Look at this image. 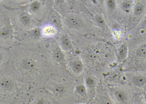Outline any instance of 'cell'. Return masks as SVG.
<instances>
[{
	"mask_svg": "<svg viewBox=\"0 0 146 104\" xmlns=\"http://www.w3.org/2000/svg\"><path fill=\"white\" fill-rule=\"evenodd\" d=\"M9 51V62L26 85L29 92L42 87L51 74L40 48L19 46Z\"/></svg>",
	"mask_w": 146,
	"mask_h": 104,
	"instance_id": "1",
	"label": "cell"
},
{
	"mask_svg": "<svg viewBox=\"0 0 146 104\" xmlns=\"http://www.w3.org/2000/svg\"><path fill=\"white\" fill-rule=\"evenodd\" d=\"M28 89L10 62L0 67V94L4 100L27 97Z\"/></svg>",
	"mask_w": 146,
	"mask_h": 104,
	"instance_id": "2",
	"label": "cell"
},
{
	"mask_svg": "<svg viewBox=\"0 0 146 104\" xmlns=\"http://www.w3.org/2000/svg\"><path fill=\"white\" fill-rule=\"evenodd\" d=\"M64 76L51 74L42 87L53 99L59 100L65 97L69 91V86Z\"/></svg>",
	"mask_w": 146,
	"mask_h": 104,
	"instance_id": "3",
	"label": "cell"
},
{
	"mask_svg": "<svg viewBox=\"0 0 146 104\" xmlns=\"http://www.w3.org/2000/svg\"><path fill=\"white\" fill-rule=\"evenodd\" d=\"M28 96L31 98V104H51L53 99L42 87L29 92Z\"/></svg>",
	"mask_w": 146,
	"mask_h": 104,
	"instance_id": "4",
	"label": "cell"
},
{
	"mask_svg": "<svg viewBox=\"0 0 146 104\" xmlns=\"http://www.w3.org/2000/svg\"><path fill=\"white\" fill-rule=\"evenodd\" d=\"M76 15L69 14L64 17L63 22L68 29L72 30H81L85 27V21L82 17Z\"/></svg>",
	"mask_w": 146,
	"mask_h": 104,
	"instance_id": "5",
	"label": "cell"
},
{
	"mask_svg": "<svg viewBox=\"0 0 146 104\" xmlns=\"http://www.w3.org/2000/svg\"><path fill=\"white\" fill-rule=\"evenodd\" d=\"M110 92L113 98L119 104H127L129 99L128 90L120 87H114L110 89Z\"/></svg>",
	"mask_w": 146,
	"mask_h": 104,
	"instance_id": "6",
	"label": "cell"
},
{
	"mask_svg": "<svg viewBox=\"0 0 146 104\" xmlns=\"http://www.w3.org/2000/svg\"><path fill=\"white\" fill-rule=\"evenodd\" d=\"M40 32L41 34L43 37H51L54 36L56 35L57 30L54 26L47 24L42 27Z\"/></svg>",
	"mask_w": 146,
	"mask_h": 104,
	"instance_id": "7",
	"label": "cell"
},
{
	"mask_svg": "<svg viewBox=\"0 0 146 104\" xmlns=\"http://www.w3.org/2000/svg\"><path fill=\"white\" fill-rule=\"evenodd\" d=\"M60 48L65 51H69L72 49V45L69 37L65 34L63 35L60 39Z\"/></svg>",
	"mask_w": 146,
	"mask_h": 104,
	"instance_id": "8",
	"label": "cell"
},
{
	"mask_svg": "<svg viewBox=\"0 0 146 104\" xmlns=\"http://www.w3.org/2000/svg\"><path fill=\"white\" fill-rule=\"evenodd\" d=\"M70 68L74 73L78 74L83 70L84 67L81 61L78 59H75L69 63Z\"/></svg>",
	"mask_w": 146,
	"mask_h": 104,
	"instance_id": "9",
	"label": "cell"
},
{
	"mask_svg": "<svg viewBox=\"0 0 146 104\" xmlns=\"http://www.w3.org/2000/svg\"><path fill=\"white\" fill-rule=\"evenodd\" d=\"M84 84L86 87L88 94H93L95 91L96 82L94 78L91 77H86L84 80Z\"/></svg>",
	"mask_w": 146,
	"mask_h": 104,
	"instance_id": "10",
	"label": "cell"
},
{
	"mask_svg": "<svg viewBox=\"0 0 146 104\" xmlns=\"http://www.w3.org/2000/svg\"><path fill=\"white\" fill-rule=\"evenodd\" d=\"M131 81L133 84L137 87H142L146 85V78L141 75H137L132 76Z\"/></svg>",
	"mask_w": 146,
	"mask_h": 104,
	"instance_id": "11",
	"label": "cell"
},
{
	"mask_svg": "<svg viewBox=\"0 0 146 104\" xmlns=\"http://www.w3.org/2000/svg\"><path fill=\"white\" fill-rule=\"evenodd\" d=\"M10 59V55L9 50L3 48L1 49L0 67L9 63Z\"/></svg>",
	"mask_w": 146,
	"mask_h": 104,
	"instance_id": "12",
	"label": "cell"
},
{
	"mask_svg": "<svg viewBox=\"0 0 146 104\" xmlns=\"http://www.w3.org/2000/svg\"><path fill=\"white\" fill-rule=\"evenodd\" d=\"M128 49L125 44L122 45L118 51L117 56L119 61H122L124 60L127 55Z\"/></svg>",
	"mask_w": 146,
	"mask_h": 104,
	"instance_id": "13",
	"label": "cell"
},
{
	"mask_svg": "<svg viewBox=\"0 0 146 104\" xmlns=\"http://www.w3.org/2000/svg\"><path fill=\"white\" fill-rule=\"evenodd\" d=\"M74 91L76 94L82 97L85 96L88 94L87 88L84 83H79L76 85Z\"/></svg>",
	"mask_w": 146,
	"mask_h": 104,
	"instance_id": "14",
	"label": "cell"
},
{
	"mask_svg": "<svg viewBox=\"0 0 146 104\" xmlns=\"http://www.w3.org/2000/svg\"><path fill=\"white\" fill-rule=\"evenodd\" d=\"M144 8L143 3L142 1H138L137 2L134 9V12L136 15H138L143 11Z\"/></svg>",
	"mask_w": 146,
	"mask_h": 104,
	"instance_id": "15",
	"label": "cell"
},
{
	"mask_svg": "<svg viewBox=\"0 0 146 104\" xmlns=\"http://www.w3.org/2000/svg\"><path fill=\"white\" fill-rule=\"evenodd\" d=\"M21 22L25 25H27L31 22V19L29 15L26 13H22L20 16Z\"/></svg>",
	"mask_w": 146,
	"mask_h": 104,
	"instance_id": "16",
	"label": "cell"
},
{
	"mask_svg": "<svg viewBox=\"0 0 146 104\" xmlns=\"http://www.w3.org/2000/svg\"><path fill=\"white\" fill-rule=\"evenodd\" d=\"M136 54L138 57H144L146 56V46L143 45L139 47L136 51Z\"/></svg>",
	"mask_w": 146,
	"mask_h": 104,
	"instance_id": "17",
	"label": "cell"
},
{
	"mask_svg": "<svg viewBox=\"0 0 146 104\" xmlns=\"http://www.w3.org/2000/svg\"><path fill=\"white\" fill-rule=\"evenodd\" d=\"M132 5V3L130 1H123L121 4V7L124 11L128 12L130 10Z\"/></svg>",
	"mask_w": 146,
	"mask_h": 104,
	"instance_id": "18",
	"label": "cell"
},
{
	"mask_svg": "<svg viewBox=\"0 0 146 104\" xmlns=\"http://www.w3.org/2000/svg\"><path fill=\"white\" fill-rule=\"evenodd\" d=\"M40 7V4L38 2L35 1L31 5V8L32 11L34 12L37 11Z\"/></svg>",
	"mask_w": 146,
	"mask_h": 104,
	"instance_id": "19",
	"label": "cell"
},
{
	"mask_svg": "<svg viewBox=\"0 0 146 104\" xmlns=\"http://www.w3.org/2000/svg\"><path fill=\"white\" fill-rule=\"evenodd\" d=\"M139 32L141 34H144L146 33V19L142 23Z\"/></svg>",
	"mask_w": 146,
	"mask_h": 104,
	"instance_id": "20",
	"label": "cell"
},
{
	"mask_svg": "<svg viewBox=\"0 0 146 104\" xmlns=\"http://www.w3.org/2000/svg\"><path fill=\"white\" fill-rule=\"evenodd\" d=\"M106 3L107 6L110 9H113L115 7V3L114 0H108Z\"/></svg>",
	"mask_w": 146,
	"mask_h": 104,
	"instance_id": "21",
	"label": "cell"
},
{
	"mask_svg": "<svg viewBox=\"0 0 146 104\" xmlns=\"http://www.w3.org/2000/svg\"><path fill=\"white\" fill-rule=\"evenodd\" d=\"M9 34V30L8 29H5L1 31L0 35L3 38L7 37Z\"/></svg>",
	"mask_w": 146,
	"mask_h": 104,
	"instance_id": "22",
	"label": "cell"
},
{
	"mask_svg": "<svg viewBox=\"0 0 146 104\" xmlns=\"http://www.w3.org/2000/svg\"><path fill=\"white\" fill-rule=\"evenodd\" d=\"M96 20L97 23L101 25L104 24V22L103 18L100 16H97L96 17Z\"/></svg>",
	"mask_w": 146,
	"mask_h": 104,
	"instance_id": "23",
	"label": "cell"
},
{
	"mask_svg": "<svg viewBox=\"0 0 146 104\" xmlns=\"http://www.w3.org/2000/svg\"><path fill=\"white\" fill-rule=\"evenodd\" d=\"M143 97L145 101L146 102V93L144 94Z\"/></svg>",
	"mask_w": 146,
	"mask_h": 104,
	"instance_id": "24",
	"label": "cell"
},
{
	"mask_svg": "<svg viewBox=\"0 0 146 104\" xmlns=\"http://www.w3.org/2000/svg\"><path fill=\"white\" fill-rule=\"evenodd\" d=\"M139 104H145L144 103L141 102L140 103H139Z\"/></svg>",
	"mask_w": 146,
	"mask_h": 104,
	"instance_id": "25",
	"label": "cell"
}]
</instances>
